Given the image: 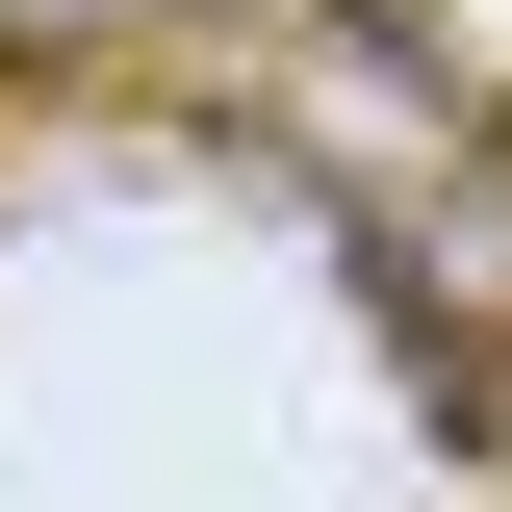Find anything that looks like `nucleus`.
Returning <instances> with one entry per match:
<instances>
[{
  "mask_svg": "<svg viewBox=\"0 0 512 512\" xmlns=\"http://www.w3.org/2000/svg\"><path fill=\"white\" fill-rule=\"evenodd\" d=\"M256 128H282V180L333 205L359 308L410 333L436 436H512V77L461 52L436 0H282Z\"/></svg>",
  "mask_w": 512,
  "mask_h": 512,
  "instance_id": "obj_1",
  "label": "nucleus"
},
{
  "mask_svg": "<svg viewBox=\"0 0 512 512\" xmlns=\"http://www.w3.org/2000/svg\"><path fill=\"white\" fill-rule=\"evenodd\" d=\"M77 26H154V0H0V52H77Z\"/></svg>",
  "mask_w": 512,
  "mask_h": 512,
  "instance_id": "obj_2",
  "label": "nucleus"
}]
</instances>
